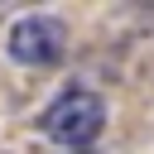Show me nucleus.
Masks as SVG:
<instances>
[{"label": "nucleus", "mask_w": 154, "mask_h": 154, "mask_svg": "<svg viewBox=\"0 0 154 154\" xmlns=\"http://www.w3.org/2000/svg\"><path fill=\"white\" fill-rule=\"evenodd\" d=\"M106 125V101L87 87H72L63 91L58 101H48V111L38 116V130L53 140V144H67V149H87Z\"/></svg>", "instance_id": "f257e3e1"}, {"label": "nucleus", "mask_w": 154, "mask_h": 154, "mask_svg": "<svg viewBox=\"0 0 154 154\" xmlns=\"http://www.w3.org/2000/svg\"><path fill=\"white\" fill-rule=\"evenodd\" d=\"M5 48H10V58H14L19 67H48V63H58L63 48H67V24L53 19V14H24V19L10 24Z\"/></svg>", "instance_id": "f03ea898"}]
</instances>
